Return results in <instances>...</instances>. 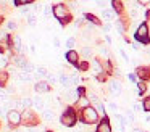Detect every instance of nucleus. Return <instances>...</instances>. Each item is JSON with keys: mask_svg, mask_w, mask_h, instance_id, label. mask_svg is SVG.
<instances>
[{"mask_svg": "<svg viewBox=\"0 0 150 132\" xmlns=\"http://www.w3.org/2000/svg\"><path fill=\"white\" fill-rule=\"evenodd\" d=\"M13 132H20V131H13Z\"/></svg>", "mask_w": 150, "mask_h": 132, "instance_id": "obj_49", "label": "nucleus"}, {"mask_svg": "<svg viewBox=\"0 0 150 132\" xmlns=\"http://www.w3.org/2000/svg\"><path fill=\"white\" fill-rule=\"evenodd\" d=\"M92 66H94V71H95V74H100V73H103V69H102V66H100V63H98V60H94V63H92Z\"/></svg>", "mask_w": 150, "mask_h": 132, "instance_id": "obj_23", "label": "nucleus"}, {"mask_svg": "<svg viewBox=\"0 0 150 132\" xmlns=\"http://www.w3.org/2000/svg\"><path fill=\"white\" fill-rule=\"evenodd\" d=\"M7 28L10 29V31H15V29L18 28V23L16 21H8V24H7Z\"/></svg>", "mask_w": 150, "mask_h": 132, "instance_id": "obj_32", "label": "nucleus"}, {"mask_svg": "<svg viewBox=\"0 0 150 132\" xmlns=\"http://www.w3.org/2000/svg\"><path fill=\"white\" fill-rule=\"evenodd\" d=\"M86 18H87L89 21L92 23V24H97V26L100 24V19H98L97 16H94V15H86Z\"/></svg>", "mask_w": 150, "mask_h": 132, "instance_id": "obj_25", "label": "nucleus"}, {"mask_svg": "<svg viewBox=\"0 0 150 132\" xmlns=\"http://www.w3.org/2000/svg\"><path fill=\"white\" fill-rule=\"evenodd\" d=\"M8 79H10V73L8 71H0V89L7 85Z\"/></svg>", "mask_w": 150, "mask_h": 132, "instance_id": "obj_15", "label": "nucleus"}, {"mask_svg": "<svg viewBox=\"0 0 150 132\" xmlns=\"http://www.w3.org/2000/svg\"><path fill=\"white\" fill-rule=\"evenodd\" d=\"M97 132H111V126H110L108 118H103L100 121V124H98V127H97Z\"/></svg>", "mask_w": 150, "mask_h": 132, "instance_id": "obj_12", "label": "nucleus"}, {"mask_svg": "<svg viewBox=\"0 0 150 132\" xmlns=\"http://www.w3.org/2000/svg\"><path fill=\"white\" fill-rule=\"evenodd\" d=\"M2 21H4V18H2V16H0V24H2Z\"/></svg>", "mask_w": 150, "mask_h": 132, "instance_id": "obj_46", "label": "nucleus"}, {"mask_svg": "<svg viewBox=\"0 0 150 132\" xmlns=\"http://www.w3.org/2000/svg\"><path fill=\"white\" fill-rule=\"evenodd\" d=\"M129 79L131 80H136V74H129Z\"/></svg>", "mask_w": 150, "mask_h": 132, "instance_id": "obj_44", "label": "nucleus"}, {"mask_svg": "<svg viewBox=\"0 0 150 132\" xmlns=\"http://www.w3.org/2000/svg\"><path fill=\"white\" fill-rule=\"evenodd\" d=\"M53 16H55L57 19H60L62 24H68L69 19H71V16H69V13H68V8H66L65 5H62V3L53 6Z\"/></svg>", "mask_w": 150, "mask_h": 132, "instance_id": "obj_2", "label": "nucleus"}, {"mask_svg": "<svg viewBox=\"0 0 150 132\" xmlns=\"http://www.w3.org/2000/svg\"><path fill=\"white\" fill-rule=\"evenodd\" d=\"M78 80H79L78 76H71V82H73V84H78Z\"/></svg>", "mask_w": 150, "mask_h": 132, "instance_id": "obj_40", "label": "nucleus"}, {"mask_svg": "<svg viewBox=\"0 0 150 132\" xmlns=\"http://www.w3.org/2000/svg\"><path fill=\"white\" fill-rule=\"evenodd\" d=\"M137 76H139L142 80H145V79H149L150 73H149V69H147V68H137Z\"/></svg>", "mask_w": 150, "mask_h": 132, "instance_id": "obj_16", "label": "nucleus"}, {"mask_svg": "<svg viewBox=\"0 0 150 132\" xmlns=\"http://www.w3.org/2000/svg\"><path fill=\"white\" fill-rule=\"evenodd\" d=\"M110 108H111V109H118V106L115 105V103H110Z\"/></svg>", "mask_w": 150, "mask_h": 132, "instance_id": "obj_43", "label": "nucleus"}, {"mask_svg": "<svg viewBox=\"0 0 150 132\" xmlns=\"http://www.w3.org/2000/svg\"><path fill=\"white\" fill-rule=\"evenodd\" d=\"M142 106H144V111H150V97H147V98H144V102H142Z\"/></svg>", "mask_w": 150, "mask_h": 132, "instance_id": "obj_26", "label": "nucleus"}, {"mask_svg": "<svg viewBox=\"0 0 150 132\" xmlns=\"http://www.w3.org/2000/svg\"><path fill=\"white\" fill-rule=\"evenodd\" d=\"M137 85H139V92L140 93H144L147 90V84H145V80H140L139 84H137Z\"/></svg>", "mask_w": 150, "mask_h": 132, "instance_id": "obj_29", "label": "nucleus"}, {"mask_svg": "<svg viewBox=\"0 0 150 132\" xmlns=\"http://www.w3.org/2000/svg\"><path fill=\"white\" fill-rule=\"evenodd\" d=\"M91 55H92V52H91V48H89V47H84V48H82V56L91 58Z\"/></svg>", "mask_w": 150, "mask_h": 132, "instance_id": "obj_31", "label": "nucleus"}, {"mask_svg": "<svg viewBox=\"0 0 150 132\" xmlns=\"http://www.w3.org/2000/svg\"><path fill=\"white\" fill-rule=\"evenodd\" d=\"M63 100H65V102H68V103H71V102H78V100H79V93H78V90H74V89H68V90H65Z\"/></svg>", "mask_w": 150, "mask_h": 132, "instance_id": "obj_7", "label": "nucleus"}, {"mask_svg": "<svg viewBox=\"0 0 150 132\" xmlns=\"http://www.w3.org/2000/svg\"><path fill=\"white\" fill-rule=\"evenodd\" d=\"M111 5L115 6V10H116L118 13H121V11H123V3H121V2H113Z\"/></svg>", "mask_w": 150, "mask_h": 132, "instance_id": "obj_28", "label": "nucleus"}, {"mask_svg": "<svg viewBox=\"0 0 150 132\" xmlns=\"http://www.w3.org/2000/svg\"><path fill=\"white\" fill-rule=\"evenodd\" d=\"M7 121L11 127H18V126L21 124V111H16V109L10 111L7 114Z\"/></svg>", "mask_w": 150, "mask_h": 132, "instance_id": "obj_6", "label": "nucleus"}, {"mask_svg": "<svg viewBox=\"0 0 150 132\" xmlns=\"http://www.w3.org/2000/svg\"><path fill=\"white\" fill-rule=\"evenodd\" d=\"M136 39L139 42H142V44H150V39H149V26L145 24V23H142V24L137 28L136 31Z\"/></svg>", "mask_w": 150, "mask_h": 132, "instance_id": "obj_5", "label": "nucleus"}, {"mask_svg": "<svg viewBox=\"0 0 150 132\" xmlns=\"http://www.w3.org/2000/svg\"><path fill=\"white\" fill-rule=\"evenodd\" d=\"M21 13H23V15H28V16H29V8H21Z\"/></svg>", "mask_w": 150, "mask_h": 132, "instance_id": "obj_41", "label": "nucleus"}, {"mask_svg": "<svg viewBox=\"0 0 150 132\" xmlns=\"http://www.w3.org/2000/svg\"><path fill=\"white\" fill-rule=\"evenodd\" d=\"M66 47H68L69 50H73V47H74V39H68V40H66Z\"/></svg>", "mask_w": 150, "mask_h": 132, "instance_id": "obj_35", "label": "nucleus"}, {"mask_svg": "<svg viewBox=\"0 0 150 132\" xmlns=\"http://www.w3.org/2000/svg\"><path fill=\"white\" fill-rule=\"evenodd\" d=\"M79 68H81V69H87V68H89V64L86 63V61H82V63H79Z\"/></svg>", "mask_w": 150, "mask_h": 132, "instance_id": "obj_39", "label": "nucleus"}, {"mask_svg": "<svg viewBox=\"0 0 150 132\" xmlns=\"http://www.w3.org/2000/svg\"><path fill=\"white\" fill-rule=\"evenodd\" d=\"M33 106L36 111H45L47 109V105H45V100L40 98V97H36V98L33 100Z\"/></svg>", "mask_w": 150, "mask_h": 132, "instance_id": "obj_9", "label": "nucleus"}, {"mask_svg": "<svg viewBox=\"0 0 150 132\" xmlns=\"http://www.w3.org/2000/svg\"><path fill=\"white\" fill-rule=\"evenodd\" d=\"M21 103H23V106L24 108H29V106H33V100L29 98V97H23V98H21Z\"/></svg>", "mask_w": 150, "mask_h": 132, "instance_id": "obj_22", "label": "nucleus"}, {"mask_svg": "<svg viewBox=\"0 0 150 132\" xmlns=\"http://www.w3.org/2000/svg\"><path fill=\"white\" fill-rule=\"evenodd\" d=\"M36 21H37V19H36V16H34V15L28 16V24H29V26H36Z\"/></svg>", "mask_w": 150, "mask_h": 132, "instance_id": "obj_30", "label": "nucleus"}, {"mask_svg": "<svg viewBox=\"0 0 150 132\" xmlns=\"http://www.w3.org/2000/svg\"><path fill=\"white\" fill-rule=\"evenodd\" d=\"M21 122H23L24 126H28V127H36L37 126V114L34 111H31V109H24L23 113H21Z\"/></svg>", "mask_w": 150, "mask_h": 132, "instance_id": "obj_4", "label": "nucleus"}, {"mask_svg": "<svg viewBox=\"0 0 150 132\" xmlns=\"http://www.w3.org/2000/svg\"><path fill=\"white\" fill-rule=\"evenodd\" d=\"M134 132H142V131H140V129H134Z\"/></svg>", "mask_w": 150, "mask_h": 132, "instance_id": "obj_45", "label": "nucleus"}, {"mask_svg": "<svg viewBox=\"0 0 150 132\" xmlns=\"http://www.w3.org/2000/svg\"><path fill=\"white\" fill-rule=\"evenodd\" d=\"M81 119L84 124H94L95 121L98 119V113L94 106H89V108L82 109L81 111Z\"/></svg>", "mask_w": 150, "mask_h": 132, "instance_id": "obj_3", "label": "nucleus"}, {"mask_svg": "<svg viewBox=\"0 0 150 132\" xmlns=\"http://www.w3.org/2000/svg\"><path fill=\"white\" fill-rule=\"evenodd\" d=\"M36 76H37V77H49V71H47V68L39 66V68L36 69Z\"/></svg>", "mask_w": 150, "mask_h": 132, "instance_id": "obj_19", "label": "nucleus"}, {"mask_svg": "<svg viewBox=\"0 0 150 132\" xmlns=\"http://www.w3.org/2000/svg\"><path fill=\"white\" fill-rule=\"evenodd\" d=\"M134 109H136V111H142V109H144L142 103H136V105H134Z\"/></svg>", "mask_w": 150, "mask_h": 132, "instance_id": "obj_37", "label": "nucleus"}, {"mask_svg": "<svg viewBox=\"0 0 150 132\" xmlns=\"http://www.w3.org/2000/svg\"><path fill=\"white\" fill-rule=\"evenodd\" d=\"M53 118H55V109L47 108L45 111H44V119H45V121H52Z\"/></svg>", "mask_w": 150, "mask_h": 132, "instance_id": "obj_18", "label": "nucleus"}, {"mask_svg": "<svg viewBox=\"0 0 150 132\" xmlns=\"http://www.w3.org/2000/svg\"><path fill=\"white\" fill-rule=\"evenodd\" d=\"M10 100V97H8V92L4 89H0V105H5V103Z\"/></svg>", "mask_w": 150, "mask_h": 132, "instance_id": "obj_20", "label": "nucleus"}, {"mask_svg": "<svg viewBox=\"0 0 150 132\" xmlns=\"http://www.w3.org/2000/svg\"><path fill=\"white\" fill-rule=\"evenodd\" d=\"M102 16H103V19H107V21H111V19H113V11H110V10H103Z\"/></svg>", "mask_w": 150, "mask_h": 132, "instance_id": "obj_24", "label": "nucleus"}, {"mask_svg": "<svg viewBox=\"0 0 150 132\" xmlns=\"http://www.w3.org/2000/svg\"><path fill=\"white\" fill-rule=\"evenodd\" d=\"M44 15H45L47 18H49V16H52V15H53V8H50V6H45V8H44Z\"/></svg>", "mask_w": 150, "mask_h": 132, "instance_id": "obj_33", "label": "nucleus"}, {"mask_svg": "<svg viewBox=\"0 0 150 132\" xmlns=\"http://www.w3.org/2000/svg\"><path fill=\"white\" fill-rule=\"evenodd\" d=\"M127 119H129V121H134V113L131 111V109H127Z\"/></svg>", "mask_w": 150, "mask_h": 132, "instance_id": "obj_38", "label": "nucleus"}, {"mask_svg": "<svg viewBox=\"0 0 150 132\" xmlns=\"http://www.w3.org/2000/svg\"><path fill=\"white\" fill-rule=\"evenodd\" d=\"M28 132H39V127H31L28 129Z\"/></svg>", "mask_w": 150, "mask_h": 132, "instance_id": "obj_42", "label": "nucleus"}, {"mask_svg": "<svg viewBox=\"0 0 150 132\" xmlns=\"http://www.w3.org/2000/svg\"><path fill=\"white\" fill-rule=\"evenodd\" d=\"M89 103H91V100H89L87 97H79V100H78V106H79V108H82V109L89 108Z\"/></svg>", "mask_w": 150, "mask_h": 132, "instance_id": "obj_17", "label": "nucleus"}, {"mask_svg": "<svg viewBox=\"0 0 150 132\" xmlns=\"http://www.w3.org/2000/svg\"><path fill=\"white\" fill-rule=\"evenodd\" d=\"M116 28H118V31H120L121 34L124 32V28H123V24H121V21H116Z\"/></svg>", "mask_w": 150, "mask_h": 132, "instance_id": "obj_36", "label": "nucleus"}, {"mask_svg": "<svg viewBox=\"0 0 150 132\" xmlns=\"http://www.w3.org/2000/svg\"><path fill=\"white\" fill-rule=\"evenodd\" d=\"M110 90H111L113 93H116V95H118V93H121L123 87H121V82H120V80H111V82H110Z\"/></svg>", "mask_w": 150, "mask_h": 132, "instance_id": "obj_14", "label": "nucleus"}, {"mask_svg": "<svg viewBox=\"0 0 150 132\" xmlns=\"http://www.w3.org/2000/svg\"><path fill=\"white\" fill-rule=\"evenodd\" d=\"M73 132H81V131H79V129H78V131H73Z\"/></svg>", "mask_w": 150, "mask_h": 132, "instance_id": "obj_47", "label": "nucleus"}, {"mask_svg": "<svg viewBox=\"0 0 150 132\" xmlns=\"http://www.w3.org/2000/svg\"><path fill=\"white\" fill-rule=\"evenodd\" d=\"M13 60H15V64H16V66H20V68H24V66H26V63H28V61L24 60V56H21V55L15 56Z\"/></svg>", "mask_w": 150, "mask_h": 132, "instance_id": "obj_21", "label": "nucleus"}, {"mask_svg": "<svg viewBox=\"0 0 150 132\" xmlns=\"http://www.w3.org/2000/svg\"><path fill=\"white\" fill-rule=\"evenodd\" d=\"M21 39H20V35L18 34H15V35H11V48H15L16 52H20L21 50Z\"/></svg>", "mask_w": 150, "mask_h": 132, "instance_id": "obj_13", "label": "nucleus"}, {"mask_svg": "<svg viewBox=\"0 0 150 132\" xmlns=\"http://www.w3.org/2000/svg\"><path fill=\"white\" fill-rule=\"evenodd\" d=\"M34 90H36L37 93H47L50 90V84L45 82V80H39V82H36V85H34Z\"/></svg>", "mask_w": 150, "mask_h": 132, "instance_id": "obj_8", "label": "nucleus"}, {"mask_svg": "<svg viewBox=\"0 0 150 132\" xmlns=\"http://www.w3.org/2000/svg\"><path fill=\"white\" fill-rule=\"evenodd\" d=\"M58 82H60V85H62L65 90L71 89V85H73L71 77H69V76H66V74H62V76H60V80H58Z\"/></svg>", "mask_w": 150, "mask_h": 132, "instance_id": "obj_11", "label": "nucleus"}, {"mask_svg": "<svg viewBox=\"0 0 150 132\" xmlns=\"http://www.w3.org/2000/svg\"><path fill=\"white\" fill-rule=\"evenodd\" d=\"M94 108H95V109H97V113H98V114H105V108H103V105H102V103H100V102H98V103H97V105H95V106H94Z\"/></svg>", "mask_w": 150, "mask_h": 132, "instance_id": "obj_27", "label": "nucleus"}, {"mask_svg": "<svg viewBox=\"0 0 150 132\" xmlns=\"http://www.w3.org/2000/svg\"><path fill=\"white\" fill-rule=\"evenodd\" d=\"M65 58L69 61L71 64H78V61H79V53L76 50H68L66 52V55H65Z\"/></svg>", "mask_w": 150, "mask_h": 132, "instance_id": "obj_10", "label": "nucleus"}, {"mask_svg": "<svg viewBox=\"0 0 150 132\" xmlns=\"http://www.w3.org/2000/svg\"><path fill=\"white\" fill-rule=\"evenodd\" d=\"M60 80V77H57L55 74H49V82L50 84H55V82H58Z\"/></svg>", "mask_w": 150, "mask_h": 132, "instance_id": "obj_34", "label": "nucleus"}, {"mask_svg": "<svg viewBox=\"0 0 150 132\" xmlns=\"http://www.w3.org/2000/svg\"><path fill=\"white\" fill-rule=\"evenodd\" d=\"M76 121H78V114H76V111L71 106H68V108L62 113V116H60V122H62V126H65V127H73V126L76 124Z\"/></svg>", "mask_w": 150, "mask_h": 132, "instance_id": "obj_1", "label": "nucleus"}, {"mask_svg": "<svg viewBox=\"0 0 150 132\" xmlns=\"http://www.w3.org/2000/svg\"><path fill=\"white\" fill-rule=\"evenodd\" d=\"M45 132H53V131H45Z\"/></svg>", "mask_w": 150, "mask_h": 132, "instance_id": "obj_48", "label": "nucleus"}]
</instances>
